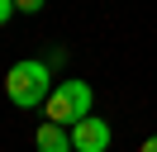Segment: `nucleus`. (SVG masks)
<instances>
[{"mask_svg": "<svg viewBox=\"0 0 157 152\" xmlns=\"http://www.w3.org/2000/svg\"><path fill=\"white\" fill-rule=\"evenodd\" d=\"M5 95H10L14 109H38V104H48V95H52V66L38 62V57L14 62L10 71H5Z\"/></svg>", "mask_w": 157, "mask_h": 152, "instance_id": "obj_1", "label": "nucleus"}, {"mask_svg": "<svg viewBox=\"0 0 157 152\" xmlns=\"http://www.w3.org/2000/svg\"><path fill=\"white\" fill-rule=\"evenodd\" d=\"M90 86L81 81V76H67V81H57L52 86V95H48V124H62V128H71V124H81L90 114Z\"/></svg>", "mask_w": 157, "mask_h": 152, "instance_id": "obj_2", "label": "nucleus"}, {"mask_svg": "<svg viewBox=\"0 0 157 152\" xmlns=\"http://www.w3.org/2000/svg\"><path fill=\"white\" fill-rule=\"evenodd\" d=\"M109 124L100 119V114H86L81 124H71V147L76 152H109Z\"/></svg>", "mask_w": 157, "mask_h": 152, "instance_id": "obj_3", "label": "nucleus"}, {"mask_svg": "<svg viewBox=\"0 0 157 152\" xmlns=\"http://www.w3.org/2000/svg\"><path fill=\"white\" fill-rule=\"evenodd\" d=\"M33 147L38 152H76L71 147V128H62V124H43L33 133Z\"/></svg>", "mask_w": 157, "mask_h": 152, "instance_id": "obj_4", "label": "nucleus"}, {"mask_svg": "<svg viewBox=\"0 0 157 152\" xmlns=\"http://www.w3.org/2000/svg\"><path fill=\"white\" fill-rule=\"evenodd\" d=\"M43 5H48V0H14V10H19V14H38Z\"/></svg>", "mask_w": 157, "mask_h": 152, "instance_id": "obj_5", "label": "nucleus"}, {"mask_svg": "<svg viewBox=\"0 0 157 152\" xmlns=\"http://www.w3.org/2000/svg\"><path fill=\"white\" fill-rule=\"evenodd\" d=\"M10 14H14V0H0V28L10 24Z\"/></svg>", "mask_w": 157, "mask_h": 152, "instance_id": "obj_6", "label": "nucleus"}, {"mask_svg": "<svg viewBox=\"0 0 157 152\" xmlns=\"http://www.w3.org/2000/svg\"><path fill=\"white\" fill-rule=\"evenodd\" d=\"M138 152H157V133H152V138H143V147H138Z\"/></svg>", "mask_w": 157, "mask_h": 152, "instance_id": "obj_7", "label": "nucleus"}]
</instances>
